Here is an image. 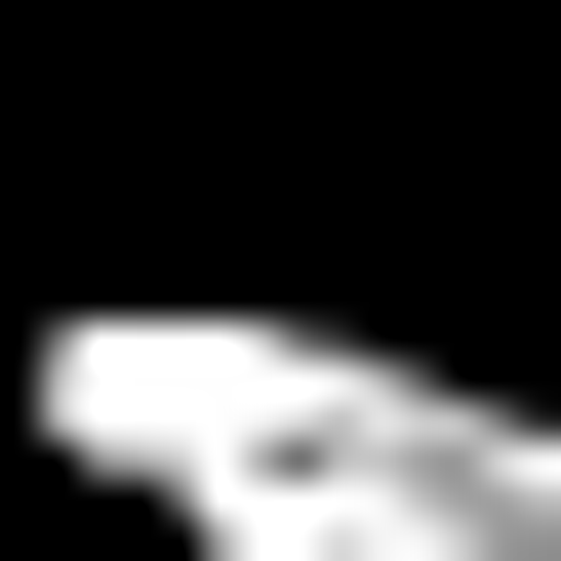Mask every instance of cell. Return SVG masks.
<instances>
[{"mask_svg": "<svg viewBox=\"0 0 561 561\" xmlns=\"http://www.w3.org/2000/svg\"><path fill=\"white\" fill-rule=\"evenodd\" d=\"M0 442L81 522H161V561H561V401L362 321V280H41Z\"/></svg>", "mask_w": 561, "mask_h": 561, "instance_id": "1", "label": "cell"}]
</instances>
